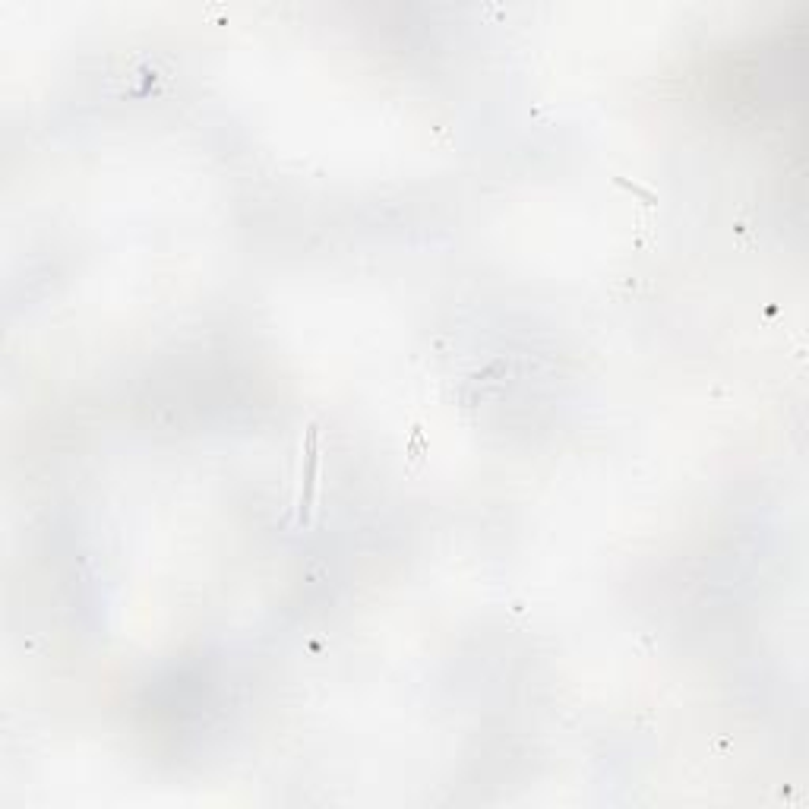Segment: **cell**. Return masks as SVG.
<instances>
[{"label":"cell","mask_w":809,"mask_h":809,"mask_svg":"<svg viewBox=\"0 0 809 809\" xmlns=\"http://www.w3.org/2000/svg\"><path fill=\"white\" fill-rule=\"evenodd\" d=\"M316 424H307L304 430V468H301V493H297V525H307L316 506V484H319V449H316Z\"/></svg>","instance_id":"cell-1"},{"label":"cell","mask_w":809,"mask_h":809,"mask_svg":"<svg viewBox=\"0 0 809 809\" xmlns=\"http://www.w3.org/2000/svg\"><path fill=\"white\" fill-rule=\"evenodd\" d=\"M610 180H614L620 190H626V193H632L636 200H642L645 206H651V209L658 206V193H655V190L642 187V183H632V180H626V178H620V174H616V178H610Z\"/></svg>","instance_id":"cell-2"},{"label":"cell","mask_w":809,"mask_h":809,"mask_svg":"<svg viewBox=\"0 0 809 809\" xmlns=\"http://www.w3.org/2000/svg\"><path fill=\"white\" fill-rule=\"evenodd\" d=\"M424 449H427V443H424V433H420V427H418V430L411 433V452H414L411 459H420L418 452H424Z\"/></svg>","instance_id":"cell-3"}]
</instances>
